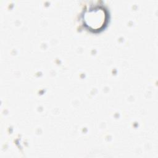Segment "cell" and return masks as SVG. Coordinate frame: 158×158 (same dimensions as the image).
<instances>
[{"mask_svg": "<svg viewBox=\"0 0 158 158\" xmlns=\"http://www.w3.org/2000/svg\"><path fill=\"white\" fill-rule=\"evenodd\" d=\"M85 23L93 30H98L104 25L106 15L103 9H91L85 14Z\"/></svg>", "mask_w": 158, "mask_h": 158, "instance_id": "cell-1", "label": "cell"}]
</instances>
